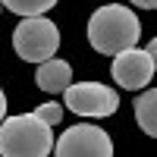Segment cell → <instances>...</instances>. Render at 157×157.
I'll return each mask as SVG.
<instances>
[{
	"instance_id": "6",
	"label": "cell",
	"mask_w": 157,
	"mask_h": 157,
	"mask_svg": "<svg viewBox=\"0 0 157 157\" xmlns=\"http://www.w3.org/2000/svg\"><path fill=\"white\" fill-rule=\"evenodd\" d=\"M110 72H113V82L120 88L138 91V88H148V82L154 78V63L141 47H129V50L113 57Z\"/></svg>"
},
{
	"instance_id": "5",
	"label": "cell",
	"mask_w": 157,
	"mask_h": 157,
	"mask_svg": "<svg viewBox=\"0 0 157 157\" xmlns=\"http://www.w3.org/2000/svg\"><path fill=\"white\" fill-rule=\"evenodd\" d=\"M63 101L75 116H113L120 107V94L101 82H72L63 91Z\"/></svg>"
},
{
	"instance_id": "3",
	"label": "cell",
	"mask_w": 157,
	"mask_h": 157,
	"mask_svg": "<svg viewBox=\"0 0 157 157\" xmlns=\"http://www.w3.org/2000/svg\"><path fill=\"white\" fill-rule=\"evenodd\" d=\"M13 47L16 54L29 63H44L57 54L60 47V29L47 16H32V19H22L13 32Z\"/></svg>"
},
{
	"instance_id": "13",
	"label": "cell",
	"mask_w": 157,
	"mask_h": 157,
	"mask_svg": "<svg viewBox=\"0 0 157 157\" xmlns=\"http://www.w3.org/2000/svg\"><path fill=\"white\" fill-rule=\"evenodd\" d=\"M6 120V94H3V88H0V123Z\"/></svg>"
},
{
	"instance_id": "10",
	"label": "cell",
	"mask_w": 157,
	"mask_h": 157,
	"mask_svg": "<svg viewBox=\"0 0 157 157\" xmlns=\"http://www.w3.org/2000/svg\"><path fill=\"white\" fill-rule=\"evenodd\" d=\"M35 116H38V120H41L44 126H57V123L63 120V107L50 101V104H41V107L35 110Z\"/></svg>"
},
{
	"instance_id": "9",
	"label": "cell",
	"mask_w": 157,
	"mask_h": 157,
	"mask_svg": "<svg viewBox=\"0 0 157 157\" xmlns=\"http://www.w3.org/2000/svg\"><path fill=\"white\" fill-rule=\"evenodd\" d=\"M0 6L13 10L22 19H32V16H44V13H50L57 6V0H0Z\"/></svg>"
},
{
	"instance_id": "1",
	"label": "cell",
	"mask_w": 157,
	"mask_h": 157,
	"mask_svg": "<svg viewBox=\"0 0 157 157\" xmlns=\"http://www.w3.org/2000/svg\"><path fill=\"white\" fill-rule=\"evenodd\" d=\"M138 38H141V22L123 3H107L94 10L88 19V44L98 54L116 57L129 47H138Z\"/></svg>"
},
{
	"instance_id": "11",
	"label": "cell",
	"mask_w": 157,
	"mask_h": 157,
	"mask_svg": "<svg viewBox=\"0 0 157 157\" xmlns=\"http://www.w3.org/2000/svg\"><path fill=\"white\" fill-rule=\"evenodd\" d=\"M145 54L151 57V63H154V72H157V38H151V44H148V50Z\"/></svg>"
},
{
	"instance_id": "4",
	"label": "cell",
	"mask_w": 157,
	"mask_h": 157,
	"mask_svg": "<svg viewBox=\"0 0 157 157\" xmlns=\"http://www.w3.org/2000/svg\"><path fill=\"white\" fill-rule=\"evenodd\" d=\"M54 157H113V138L101 126L78 123L54 138Z\"/></svg>"
},
{
	"instance_id": "7",
	"label": "cell",
	"mask_w": 157,
	"mask_h": 157,
	"mask_svg": "<svg viewBox=\"0 0 157 157\" xmlns=\"http://www.w3.org/2000/svg\"><path fill=\"white\" fill-rule=\"evenodd\" d=\"M35 85L47 91V94H57V91H66L72 85V66L66 60H57L50 57L44 63H38V72H35Z\"/></svg>"
},
{
	"instance_id": "8",
	"label": "cell",
	"mask_w": 157,
	"mask_h": 157,
	"mask_svg": "<svg viewBox=\"0 0 157 157\" xmlns=\"http://www.w3.org/2000/svg\"><path fill=\"white\" fill-rule=\"evenodd\" d=\"M135 123L145 135L157 138V88H148L135 98Z\"/></svg>"
},
{
	"instance_id": "2",
	"label": "cell",
	"mask_w": 157,
	"mask_h": 157,
	"mask_svg": "<svg viewBox=\"0 0 157 157\" xmlns=\"http://www.w3.org/2000/svg\"><path fill=\"white\" fill-rule=\"evenodd\" d=\"M54 151V132L35 113L6 116L0 123V157H47Z\"/></svg>"
},
{
	"instance_id": "12",
	"label": "cell",
	"mask_w": 157,
	"mask_h": 157,
	"mask_svg": "<svg viewBox=\"0 0 157 157\" xmlns=\"http://www.w3.org/2000/svg\"><path fill=\"white\" fill-rule=\"evenodd\" d=\"M132 6H141V10H157V0H129Z\"/></svg>"
},
{
	"instance_id": "14",
	"label": "cell",
	"mask_w": 157,
	"mask_h": 157,
	"mask_svg": "<svg viewBox=\"0 0 157 157\" xmlns=\"http://www.w3.org/2000/svg\"><path fill=\"white\" fill-rule=\"evenodd\" d=\"M0 10H3V6H0Z\"/></svg>"
}]
</instances>
